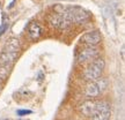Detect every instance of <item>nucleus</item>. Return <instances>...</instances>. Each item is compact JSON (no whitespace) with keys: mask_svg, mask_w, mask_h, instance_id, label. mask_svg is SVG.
I'll return each instance as SVG.
<instances>
[{"mask_svg":"<svg viewBox=\"0 0 125 120\" xmlns=\"http://www.w3.org/2000/svg\"><path fill=\"white\" fill-rule=\"evenodd\" d=\"M97 104L98 102L96 101H86L80 105V112L83 114L85 117H93L94 113L96 112V109H97Z\"/></svg>","mask_w":125,"mask_h":120,"instance_id":"obj_8","label":"nucleus"},{"mask_svg":"<svg viewBox=\"0 0 125 120\" xmlns=\"http://www.w3.org/2000/svg\"><path fill=\"white\" fill-rule=\"evenodd\" d=\"M105 67V61L102 58H96L95 60L90 61V64L86 67L82 72V76L86 81H94L101 77Z\"/></svg>","mask_w":125,"mask_h":120,"instance_id":"obj_2","label":"nucleus"},{"mask_svg":"<svg viewBox=\"0 0 125 120\" xmlns=\"http://www.w3.org/2000/svg\"><path fill=\"white\" fill-rule=\"evenodd\" d=\"M8 74H9V66L8 65H1L0 66V83L6 80Z\"/></svg>","mask_w":125,"mask_h":120,"instance_id":"obj_12","label":"nucleus"},{"mask_svg":"<svg viewBox=\"0 0 125 120\" xmlns=\"http://www.w3.org/2000/svg\"><path fill=\"white\" fill-rule=\"evenodd\" d=\"M7 28H8V23L6 22V21H4V22H2V24H1V27H0V36L2 35L5 31H6V29H7Z\"/></svg>","mask_w":125,"mask_h":120,"instance_id":"obj_13","label":"nucleus"},{"mask_svg":"<svg viewBox=\"0 0 125 120\" xmlns=\"http://www.w3.org/2000/svg\"><path fill=\"white\" fill-rule=\"evenodd\" d=\"M101 39H102L101 32L98 30H92L81 36L80 43L85 46H96L97 44H100Z\"/></svg>","mask_w":125,"mask_h":120,"instance_id":"obj_6","label":"nucleus"},{"mask_svg":"<svg viewBox=\"0 0 125 120\" xmlns=\"http://www.w3.org/2000/svg\"><path fill=\"white\" fill-rule=\"evenodd\" d=\"M19 50H20V42L18 38L13 37L5 44L2 51L4 52H19Z\"/></svg>","mask_w":125,"mask_h":120,"instance_id":"obj_11","label":"nucleus"},{"mask_svg":"<svg viewBox=\"0 0 125 120\" xmlns=\"http://www.w3.org/2000/svg\"><path fill=\"white\" fill-rule=\"evenodd\" d=\"M19 55V52H1L0 53V64L1 65H8L10 66L15 59L18 58Z\"/></svg>","mask_w":125,"mask_h":120,"instance_id":"obj_9","label":"nucleus"},{"mask_svg":"<svg viewBox=\"0 0 125 120\" xmlns=\"http://www.w3.org/2000/svg\"><path fill=\"white\" fill-rule=\"evenodd\" d=\"M98 54H100V50L96 46H86L82 51L79 52L78 57H76V62L78 64L90 62L98 58Z\"/></svg>","mask_w":125,"mask_h":120,"instance_id":"obj_4","label":"nucleus"},{"mask_svg":"<svg viewBox=\"0 0 125 120\" xmlns=\"http://www.w3.org/2000/svg\"><path fill=\"white\" fill-rule=\"evenodd\" d=\"M54 12L59 15H62V18H65L67 21L73 24V23H78V24H82V23L87 22L90 18V13L88 10H86L82 7L79 6H71V7H65L62 5H58L54 7Z\"/></svg>","mask_w":125,"mask_h":120,"instance_id":"obj_1","label":"nucleus"},{"mask_svg":"<svg viewBox=\"0 0 125 120\" xmlns=\"http://www.w3.org/2000/svg\"><path fill=\"white\" fill-rule=\"evenodd\" d=\"M29 113H31V111H29V110H19L18 116H26V114H29Z\"/></svg>","mask_w":125,"mask_h":120,"instance_id":"obj_14","label":"nucleus"},{"mask_svg":"<svg viewBox=\"0 0 125 120\" xmlns=\"http://www.w3.org/2000/svg\"><path fill=\"white\" fill-rule=\"evenodd\" d=\"M108 88V80L104 77H98L96 80L90 81L85 88V95L89 98L98 97Z\"/></svg>","mask_w":125,"mask_h":120,"instance_id":"obj_3","label":"nucleus"},{"mask_svg":"<svg viewBox=\"0 0 125 120\" xmlns=\"http://www.w3.org/2000/svg\"><path fill=\"white\" fill-rule=\"evenodd\" d=\"M49 24L54 29H58V30H66L72 26V23L70 21H67L65 18H62V15H59L57 13L50 14L49 18H48Z\"/></svg>","mask_w":125,"mask_h":120,"instance_id":"obj_5","label":"nucleus"},{"mask_svg":"<svg viewBox=\"0 0 125 120\" xmlns=\"http://www.w3.org/2000/svg\"><path fill=\"white\" fill-rule=\"evenodd\" d=\"M110 116H111L110 104L107 102H98L96 112L92 118L93 120H110Z\"/></svg>","mask_w":125,"mask_h":120,"instance_id":"obj_7","label":"nucleus"},{"mask_svg":"<svg viewBox=\"0 0 125 120\" xmlns=\"http://www.w3.org/2000/svg\"><path fill=\"white\" fill-rule=\"evenodd\" d=\"M0 90H1V83H0Z\"/></svg>","mask_w":125,"mask_h":120,"instance_id":"obj_15","label":"nucleus"},{"mask_svg":"<svg viewBox=\"0 0 125 120\" xmlns=\"http://www.w3.org/2000/svg\"><path fill=\"white\" fill-rule=\"evenodd\" d=\"M28 35L31 39H37L42 35V28L37 22H31L28 26Z\"/></svg>","mask_w":125,"mask_h":120,"instance_id":"obj_10","label":"nucleus"}]
</instances>
